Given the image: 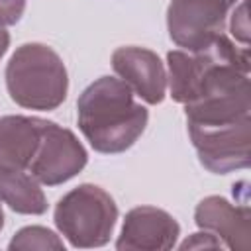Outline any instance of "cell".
Returning <instances> with one entry per match:
<instances>
[{
    "label": "cell",
    "mask_w": 251,
    "mask_h": 251,
    "mask_svg": "<svg viewBox=\"0 0 251 251\" xmlns=\"http://www.w3.org/2000/svg\"><path fill=\"white\" fill-rule=\"evenodd\" d=\"M78 127L100 153H122L135 143L147 126V110L120 78L102 76L78 98Z\"/></svg>",
    "instance_id": "cell-1"
},
{
    "label": "cell",
    "mask_w": 251,
    "mask_h": 251,
    "mask_svg": "<svg viewBox=\"0 0 251 251\" xmlns=\"http://www.w3.org/2000/svg\"><path fill=\"white\" fill-rule=\"evenodd\" d=\"M10 98L29 110H53L69 90V76L57 51L43 43H24L6 67Z\"/></svg>",
    "instance_id": "cell-2"
},
{
    "label": "cell",
    "mask_w": 251,
    "mask_h": 251,
    "mask_svg": "<svg viewBox=\"0 0 251 251\" xmlns=\"http://www.w3.org/2000/svg\"><path fill=\"white\" fill-rule=\"evenodd\" d=\"M118 220L114 198L100 186L80 184L55 206V224L75 247L104 245Z\"/></svg>",
    "instance_id": "cell-3"
},
{
    "label": "cell",
    "mask_w": 251,
    "mask_h": 251,
    "mask_svg": "<svg viewBox=\"0 0 251 251\" xmlns=\"http://www.w3.org/2000/svg\"><path fill=\"white\" fill-rule=\"evenodd\" d=\"M188 133L200 163L208 171L226 175L249 165V118L226 126H188Z\"/></svg>",
    "instance_id": "cell-4"
},
{
    "label": "cell",
    "mask_w": 251,
    "mask_h": 251,
    "mask_svg": "<svg viewBox=\"0 0 251 251\" xmlns=\"http://www.w3.org/2000/svg\"><path fill=\"white\" fill-rule=\"evenodd\" d=\"M235 0H171L167 27L171 39L186 51L198 49L222 33Z\"/></svg>",
    "instance_id": "cell-5"
},
{
    "label": "cell",
    "mask_w": 251,
    "mask_h": 251,
    "mask_svg": "<svg viewBox=\"0 0 251 251\" xmlns=\"http://www.w3.org/2000/svg\"><path fill=\"white\" fill-rule=\"evenodd\" d=\"M86 165V151L75 133L53 122H45L39 147L29 163V173L37 182L55 186L67 182Z\"/></svg>",
    "instance_id": "cell-6"
},
{
    "label": "cell",
    "mask_w": 251,
    "mask_h": 251,
    "mask_svg": "<svg viewBox=\"0 0 251 251\" xmlns=\"http://www.w3.org/2000/svg\"><path fill=\"white\" fill-rule=\"evenodd\" d=\"M112 67L147 104H159L165 98L167 73L157 53L145 47H120L112 55Z\"/></svg>",
    "instance_id": "cell-7"
},
{
    "label": "cell",
    "mask_w": 251,
    "mask_h": 251,
    "mask_svg": "<svg viewBox=\"0 0 251 251\" xmlns=\"http://www.w3.org/2000/svg\"><path fill=\"white\" fill-rule=\"evenodd\" d=\"M198 227L214 233L226 247L237 251L251 249V212L245 204L233 206L226 198L208 196L194 212Z\"/></svg>",
    "instance_id": "cell-8"
},
{
    "label": "cell",
    "mask_w": 251,
    "mask_h": 251,
    "mask_svg": "<svg viewBox=\"0 0 251 251\" xmlns=\"http://www.w3.org/2000/svg\"><path fill=\"white\" fill-rule=\"evenodd\" d=\"M178 224L171 214L153 206H139L127 212L116 247L124 249H171L178 237Z\"/></svg>",
    "instance_id": "cell-9"
},
{
    "label": "cell",
    "mask_w": 251,
    "mask_h": 251,
    "mask_svg": "<svg viewBox=\"0 0 251 251\" xmlns=\"http://www.w3.org/2000/svg\"><path fill=\"white\" fill-rule=\"evenodd\" d=\"M45 120L27 116L0 118V171L27 169L41 141Z\"/></svg>",
    "instance_id": "cell-10"
},
{
    "label": "cell",
    "mask_w": 251,
    "mask_h": 251,
    "mask_svg": "<svg viewBox=\"0 0 251 251\" xmlns=\"http://www.w3.org/2000/svg\"><path fill=\"white\" fill-rule=\"evenodd\" d=\"M0 200L20 214L37 216L47 210L43 190L35 176L31 173H24V169L0 171Z\"/></svg>",
    "instance_id": "cell-11"
},
{
    "label": "cell",
    "mask_w": 251,
    "mask_h": 251,
    "mask_svg": "<svg viewBox=\"0 0 251 251\" xmlns=\"http://www.w3.org/2000/svg\"><path fill=\"white\" fill-rule=\"evenodd\" d=\"M8 247L10 249H63V241L47 227L29 226L20 229Z\"/></svg>",
    "instance_id": "cell-12"
},
{
    "label": "cell",
    "mask_w": 251,
    "mask_h": 251,
    "mask_svg": "<svg viewBox=\"0 0 251 251\" xmlns=\"http://www.w3.org/2000/svg\"><path fill=\"white\" fill-rule=\"evenodd\" d=\"M231 33H233L235 39H239L243 45H247L249 25H247V4H245V0H241L239 6L231 14Z\"/></svg>",
    "instance_id": "cell-13"
},
{
    "label": "cell",
    "mask_w": 251,
    "mask_h": 251,
    "mask_svg": "<svg viewBox=\"0 0 251 251\" xmlns=\"http://www.w3.org/2000/svg\"><path fill=\"white\" fill-rule=\"evenodd\" d=\"M25 8V0H0V25L16 24Z\"/></svg>",
    "instance_id": "cell-14"
},
{
    "label": "cell",
    "mask_w": 251,
    "mask_h": 251,
    "mask_svg": "<svg viewBox=\"0 0 251 251\" xmlns=\"http://www.w3.org/2000/svg\"><path fill=\"white\" fill-rule=\"evenodd\" d=\"M224 243L216 239L214 233H194L190 239H186L180 247L182 249H194V247H222Z\"/></svg>",
    "instance_id": "cell-15"
},
{
    "label": "cell",
    "mask_w": 251,
    "mask_h": 251,
    "mask_svg": "<svg viewBox=\"0 0 251 251\" xmlns=\"http://www.w3.org/2000/svg\"><path fill=\"white\" fill-rule=\"evenodd\" d=\"M8 45H10V35H8V31L4 29V25H0V57L6 53Z\"/></svg>",
    "instance_id": "cell-16"
},
{
    "label": "cell",
    "mask_w": 251,
    "mask_h": 251,
    "mask_svg": "<svg viewBox=\"0 0 251 251\" xmlns=\"http://www.w3.org/2000/svg\"><path fill=\"white\" fill-rule=\"evenodd\" d=\"M2 226H4V214H2V208H0V229H2Z\"/></svg>",
    "instance_id": "cell-17"
}]
</instances>
